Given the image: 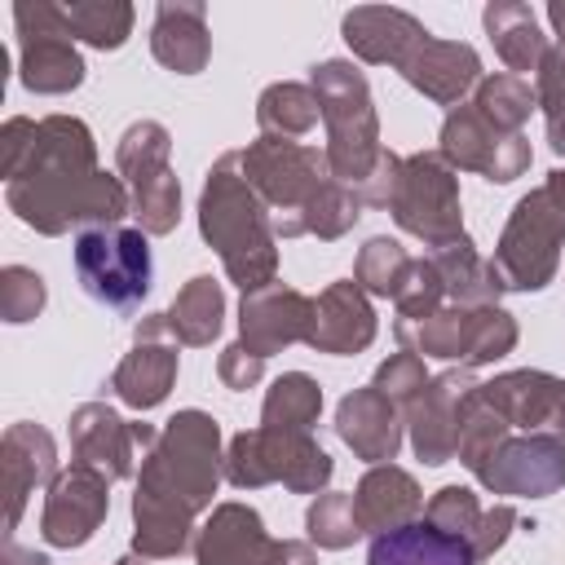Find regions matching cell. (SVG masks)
I'll return each mask as SVG.
<instances>
[{
  "label": "cell",
  "instance_id": "cell-1",
  "mask_svg": "<svg viewBox=\"0 0 565 565\" xmlns=\"http://www.w3.org/2000/svg\"><path fill=\"white\" fill-rule=\"evenodd\" d=\"M0 163L9 181V212L35 234L57 238L66 230L119 225V216L132 212L124 177L97 168V141L88 124L75 115L4 119Z\"/></svg>",
  "mask_w": 565,
  "mask_h": 565
},
{
  "label": "cell",
  "instance_id": "cell-2",
  "mask_svg": "<svg viewBox=\"0 0 565 565\" xmlns=\"http://www.w3.org/2000/svg\"><path fill=\"white\" fill-rule=\"evenodd\" d=\"M225 477L221 424L207 411H177L154 450L141 459L132 490V552L146 561H168L190 547L194 516L212 508Z\"/></svg>",
  "mask_w": 565,
  "mask_h": 565
},
{
  "label": "cell",
  "instance_id": "cell-3",
  "mask_svg": "<svg viewBox=\"0 0 565 565\" xmlns=\"http://www.w3.org/2000/svg\"><path fill=\"white\" fill-rule=\"evenodd\" d=\"M199 234L207 247H216L230 282L243 291L269 287L278 274V234L265 199L247 185L238 168V150L221 154L207 168L203 194H199Z\"/></svg>",
  "mask_w": 565,
  "mask_h": 565
},
{
  "label": "cell",
  "instance_id": "cell-4",
  "mask_svg": "<svg viewBox=\"0 0 565 565\" xmlns=\"http://www.w3.org/2000/svg\"><path fill=\"white\" fill-rule=\"evenodd\" d=\"M309 88L318 97V110H322V124H327V168L340 185H362L375 168V159L384 154L380 146V115H375V102H371V84L366 75L344 62V57H327L313 66L309 75Z\"/></svg>",
  "mask_w": 565,
  "mask_h": 565
},
{
  "label": "cell",
  "instance_id": "cell-5",
  "mask_svg": "<svg viewBox=\"0 0 565 565\" xmlns=\"http://www.w3.org/2000/svg\"><path fill=\"white\" fill-rule=\"evenodd\" d=\"M238 168H243L247 185L265 199V207L274 216V234L300 238L305 207L331 181L327 154L318 146H305V141L256 137V141H247V150H238Z\"/></svg>",
  "mask_w": 565,
  "mask_h": 565
},
{
  "label": "cell",
  "instance_id": "cell-6",
  "mask_svg": "<svg viewBox=\"0 0 565 565\" xmlns=\"http://www.w3.org/2000/svg\"><path fill=\"white\" fill-rule=\"evenodd\" d=\"M335 463L309 433L287 428H243L225 446V481L238 490H260L269 481H282L291 494H318L327 490Z\"/></svg>",
  "mask_w": 565,
  "mask_h": 565
},
{
  "label": "cell",
  "instance_id": "cell-7",
  "mask_svg": "<svg viewBox=\"0 0 565 565\" xmlns=\"http://www.w3.org/2000/svg\"><path fill=\"white\" fill-rule=\"evenodd\" d=\"M561 247H565V207L547 185H539L516 199L490 265L503 291H543L556 278Z\"/></svg>",
  "mask_w": 565,
  "mask_h": 565
},
{
  "label": "cell",
  "instance_id": "cell-8",
  "mask_svg": "<svg viewBox=\"0 0 565 565\" xmlns=\"http://www.w3.org/2000/svg\"><path fill=\"white\" fill-rule=\"evenodd\" d=\"M388 212L406 234H415L433 252L468 234L463 203H459V177L437 150H419L402 159V177H397Z\"/></svg>",
  "mask_w": 565,
  "mask_h": 565
},
{
  "label": "cell",
  "instance_id": "cell-9",
  "mask_svg": "<svg viewBox=\"0 0 565 565\" xmlns=\"http://www.w3.org/2000/svg\"><path fill=\"white\" fill-rule=\"evenodd\" d=\"M150 234L124 230V225H97L75 234V274L79 287L110 305V309H137L150 291L154 260H150Z\"/></svg>",
  "mask_w": 565,
  "mask_h": 565
},
{
  "label": "cell",
  "instance_id": "cell-10",
  "mask_svg": "<svg viewBox=\"0 0 565 565\" xmlns=\"http://www.w3.org/2000/svg\"><path fill=\"white\" fill-rule=\"evenodd\" d=\"M13 26H18V75L31 93L57 97L84 84V57L75 49L62 4L22 0L13 4Z\"/></svg>",
  "mask_w": 565,
  "mask_h": 565
},
{
  "label": "cell",
  "instance_id": "cell-11",
  "mask_svg": "<svg viewBox=\"0 0 565 565\" xmlns=\"http://www.w3.org/2000/svg\"><path fill=\"white\" fill-rule=\"evenodd\" d=\"M437 154H441L455 172H481V177L494 181V185L516 181V177L530 168V159H534L525 132H503V128H494L472 102L455 106V110L441 119Z\"/></svg>",
  "mask_w": 565,
  "mask_h": 565
},
{
  "label": "cell",
  "instance_id": "cell-12",
  "mask_svg": "<svg viewBox=\"0 0 565 565\" xmlns=\"http://www.w3.org/2000/svg\"><path fill=\"white\" fill-rule=\"evenodd\" d=\"M490 494L508 499H547L565 486V441L556 433H512L477 472Z\"/></svg>",
  "mask_w": 565,
  "mask_h": 565
},
{
  "label": "cell",
  "instance_id": "cell-13",
  "mask_svg": "<svg viewBox=\"0 0 565 565\" xmlns=\"http://www.w3.org/2000/svg\"><path fill=\"white\" fill-rule=\"evenodd\" d=\"M159 433L154 424H128L106 402H84L71 411V455L75 463H88L106 472L110 481L132 477L137 463L154 450Z\"/></svg>",
  "mask_w": 565,
  "mask_h": 565
},
{
  "label": "cell",
  "instance_id": "cell-14",
  "mask_svg": "<svg viewBox=\"0 0 565 565\" xmlns=\"http://www.w3.org/2000/svg\"><path fill=\"white\" fill-rule=\"evenodd\" d=\"M177 335H172V322L168 313H146L137 327H132V349L124 353V362L115 366L110 375V388L124 406L132 411H150L159 406L172 384H177V366H181V353H177Z\"/></svg>",
  "mask_w": 565,
  "mask_h": 565
},
{
  "label": "cell",
  "instance_id": "cell-15",
  "mask_svg": "<svg viewBox=\"0 0 565 565\" xmlns=\"http://www.w3.org/2000/svg\"><path fill=\"white\" fill-rule=\"evenodd\" d=\"M106 512H110V477L88 463H71L57 472V481L44 494L40 534L49 547H84L106 521Z\"/></svg>",
  "mask_w": 565,
  "mask_h": 565
},
{
  "label": "cell",
  "instance_id": "cell-16",
  "mask_svg": "<svg viewBox=\"0 0 565 565\" xmlns=\"http://www.w3.org/2000/svg\"><path fill=\"white\" fill-rule=\"evenodd\" d=\"M477 388L472 371L468 366H450L441 375H433L424 384V393L402 406V419H406V433H411V446L424 463H450L455 459V437H459V411H463V397Z\"/></svg>",
  "mask_w": 565,
  "mask_h": 565
},
{
  "label": "cell",
  "instance_id": "cell-17",
  "mask_svg": "<svg viewBox=\"0 0 565 565\" xmlns=\"http://www.w3.org/2000/svg\"><path fill=\"white\" fill-rule=\"evenodd\" d=\"M309 318H313V296L274 278L269 287L243 291V300H238V340L252 353L274 358L287 344L309 335Z\"/></svg>",
  "mask_w": 565,
  "mask_h": 565
},
{
  "label": "cell",
  "instance_id": "cell-18",
  "mask_svg": "<svg viewBox=\"0 0 565 565\" xmlns=\"http://www.w3.org/2000/svg\"><path fill=\"white\" fill-rule=\"evenodd\" d=\"M0 472H4V539H13L22 508L31 499L35 486H53L57 481V441L49 428L18 419L4 428L0 441Z\"/></svg>",
  "mask_w": 565,
  "mask_h": 565
},
{
  "label": "cell",
  "instance_id": "cell-19",
  "mask_svg": "<svg viewBox=\"0 0 565 565\" xmlns=\"http://www.w3.org/2000/svg\"><path fill=\"white\" fill-rule=\"evenodd\" d=\"M402 79L411 88H419L428 102L437 106H463V97L481 84V57L472 44L463 40H437V35H424L402 62H397Z\"/></svg>",
  "mask_w": 565,
  "mask_h": 565
},
{
  "label": "cell",
  "instance_id": "cell-20",
  "mask_svg": "<svg viewBox=\"0 0 565 565\" xmlns=\"http://www.w3.org/2000/svg\"><path fill=\"white\" fill-rule=\"evenodd\" d=\"M278 539L247 503H216L194 534V565H278Z\"/></svg>",
  "mask_w": 565,
  "mask_h": 565
},
{
  "label": "cell",
  "instance_id": "cell-21",
  "mask_svg": "<svg viewBox=\"0 0 565 565\" xmlns=\"http://www.w3.org/2000/svg\"><path fill=\"white\" fill-rule=\"evenodd\" d=\"M375 331H380V322H375L371 296L349 278V282H327L313 296V318H309L305 344L318 353L349 358V353H362L375 340Z\"/></svg>",
  "mask_w": 565,
  "mask_h": 565
},
{
  "label": "cell",
  "instance_id": "cell-22",
  "mask_svg": "<svg viewBox=\"0 0 565 565\" xmlns=\"http://www.w3.org/2000/svg\"><path fill=\"white\" fill-rule=\"evenodd\" d=\"M335 433L340 441L366 459V463H393L397 450H402V433H406V419H402V406L393 397H384L375 384L366 388H353L340 397L335 406Z\"/></svg>",
  "mask_w": 565,
  "mask_h": 565
},
{
  "label": "cell",
  "instance_id": "cell-23",
  "mask_svg": "<svg viewBox=\"0 0 565 565\" xmlns=\"http://www.w3.org/2000/svg\"><path fill=\"white\" fill-rule=\"evenodd\" d=\"M353 512H358V525L362 534H388V530H402L411 521H419L424 512V490L419 481L397 468V463H371L353 490Z\"/></svg>",
  "mask_w": 565,
  "mask_h": 565
},
{
  "label": "cell",
  "instance_id": "cell-24",
  "mask_svg": "<svg viewBox=\"0 0 565 565\" xmlns=\"http://www.w3.org/2000/svg\"><path fill=\"white\" fill-rule=\"evenodd\" d=\"M340 31H344V44L353 49V57H362L371 66H397L428 35V26L415 13L388 9V4H358V9H349Z\"/></svg>",
  "mask_w": 565,
  "mask_h": 565
},
{
  "label": "cell",
  "instance_id": "cell-25",
  "mask_svg": "<svg viewBox=\"0 0 565 565\" xmlns=\"http://www.w3.org/2000/svg\"><path fill=\"white\" fill-rule=\"evenodd\" d=\"M150 53L177 75H199L212 57L207 9L199 0H163L150 22Z\"/></svg>",
  "mask_w": 565,
  "mask_h": 565
},
{
  "label": "cell",
  "instance_id": "cell-26",
  "mask_svg": "<svg viewBox=\"0 0 565 565\" xmlns=\"http://www.w3.org/2000/svg\"><path fill=\"white\" fill-rule=\"evenodd\" d=\"M561 375L552 371H534V366H521V371H503L494 380L481 384V397L508 419V428H521V433H543L552 424V411L561 402Z\"/></svg>",
  "mask_w": 565,
  "mask_h": 565
},
{
  "label": "cell",
  "instance_id": "cell-27",
  "mask_svg": "<svg viewBox=\"0 0 565 565\" xmlns=\"http://www.w3.org/2000/svg\"><path fill=\"white\" fill-rule=\"evenodd\" d=\"M366 565H477V556L468 539H455L419 516L402 530L375 534L366 547Z\"/></svg>",
  "mask_w": 565,
  "mask_h": 565
},
{
  "label": "cell",
  "instance_id": "cell-28",
  "mask_svg": "<svg viewBox=\"0 0 565 565\" xmlns=\"http://www.w3.org/2000/svg\"><path fill=\"white\" fill-rule=\"evenodd\" d=\"M481 22H486V35H490L494 53L503 57L508 75H521V79H525V71H539L543 53L552 49L530 4H516V0H490V4L481 9Z\"/></svg>",
  "mask_w": 565,
  "mask_h": 565
},
{
  "label": "cell",
  "instance_id": "cell-29",
  "mask_svg": "<svg viewBox=\"0 0 565 565\" xmlns=\"http://www.w3.org/2000/svg\"><path fill=\"white\" fill-rule=\"evenodd\" d=\"M472 322H477V309L441 305L437 313H428L419 322L397 318L393 322V335L411 353H424V358H441V362H459L463 366L468 362V349H472Z\"/></svg>",
  "mask_w": 565,
  "mask_h": 565
},
{
  "label": "cell",
  "instance_id": "cell-30",
  "mask_svg": "<svg viewBox=\"0 0 565 565\" xmlns=\"http://www.w3.org/2000/svg\"><path fill=\"white\" fill-rule=\"evenodd\" d=\"M433 265L441 269V282H446V305H463V309H486V305H499L503 296V282L494 274L490 260L477 256L472 238L463 234L459 243H446L437 252H428Z\"/></svg>",
  "mask_w": 565,
  "mask_h": 565
},
{
  "label": "cell",
  "instance_id": "cell-31",
  "mask_svg": "<svg viewBox=\"0 0 565 565\" xmlns=\"http://www.w3.org/2000/svg\"><path fill=\"white\" fill-rule=\"evenodd\" d=\"M168 154H172V137H168V128L159 119L128 124L124 137H119V146H115V168H119L128 194H141L146 185L163 181L172 172Z\"/></svg>",
  "mask_w": 565,
  "mask_h": 565
},
{
  "label": "cell",
  "instance_id": "cell-32",
  "mask_svg": "<svg viewBox=\"0 0 565 565\" xmlns=\"http://www.w3.org/2000/svg\"><path fill=\"white\" fill-rule=\"evenodd\" d=\"M168 322H172V335L190 349L199 344H212L221 335V322H225V291L212 274H194L168 305Z\"/></svg>",
  "mask_w": 565,
  "mask_h": 565
},
{
  "label": "cell",
  "instance_id": "cell-33",
  "mask_svg": "<svg viewBox=\"0 0 565 565\" xmlns=\"http://www.w3.org/2000/svg\"><path fill=\"white\" fill-rule=\"evenodd\" d=\"M322 119L318 110V97L309 84H296V79H278L269 84L260 97H256V124H260V137H305L313 124Z\"/></svg>",
  "mask_w": 565,
  "mask_h": 565
},
{
  "label": "cell",
  "instance_id": "cell-34",
  "mask_svg": "<svg viewBox=\"0 0 565 565\" xmlns=\"http://www.w3.org/2000/svg\"><path fill=\"white\" fill-rule=\"evenodd\" d=\"M322 415V388L305 371H287L265 388L260 402V424L265 428H287V433H309Z\"/></svg>",
  "mask_w": 565,
  "mask_h": 565
},
{
  "label": "cell",
  "instance_id": "cell-35",
  "mask_svg": "<svg viewBox=\"0 0 565 565\" xmlns=\"http://www.w3.org/2000/svg\"><path fill=\"white\" fill-rule=\"evenodd\" d=\"M512 437V428H508V419L481 397V384L463 397V411H459V437H455V459L468 468V472H477L503 441Z\"/></svg>",
  "mask_w": 565,
  "mask_h": 565
},
{
  "label": "cell",
  "instance_id": "cell-36",
  "mask_svg": "<svg viewBox=\"0 0 565 565\" xmlns=\"http://www.w3.org/2000/svg\"><path fill=\"white\" fill-rule=\"evenodd\" d=\"M66 9V22H71V35L93 44V49H124V40L132 35V4L128 0H71L62 4Z\"/></svg>",
  "mask_w": 565,
  "mask_h": 565
},
{
  "label": "cell",
  "instance_id": "cell-37",
  "mask_svg": "<svg viewBox=\"0 0 565 565\" xmlns=\"http://www.w3.org/2000/svg\"><path fill=\"white\" fill-rule=\"evenodd\" d=\"M472 106H477L494 128H503V132H521L525 119L539 110V93L530 88V79L503 71V75H481Z\"/></svg>",
  "mask_w": 565,
  "mask_h": 565
},
{
  "label": "cell",
  "instance_id": "cell-38",
  "mask_svg": "<svg viewBox=\"0 0 565 565\" xmlns=\"http://www.w3.org/2000/svg\"><path fill=\"white\" fill-rule=\"evenodd\" d=\"M305 530H309V543L327 547V552H344L362 539V525H358V512H353V490H322L309 512H305Z\"/></svg>",
  "mask_w": 565,
  "mask_h": 565
},
{
  "label": "cell",
  "instance_id": "cell-39",
  "mask_svg": "<svg viewBox=\"0 0 565 565\" xmlns=\"http://www.w3.org/2000/svg\"><path fill=\"white\" fill-rule=\"evenodd\" d=\"M411 260H415V256H406V247H402L397 238L375 234V238L362 243V252H358V260H353V282H358L366 296H393V291L402 287Z\"/></svg>",
  "mask_w": 565,
  "mask_h": 565
},
{
  "label": "cell",
  "instance_id": "cell-40",
  "mask_svg": "<svg viewBox=\"0 0 565 565\" xmlns=\"http://www.w3.org/2000/svg\"><path fill=\"white\" fill-rule=\"evenodd\" d=\"M362 194L353 190V185H340L335 177L313 194V203L305 207V216H300V234H313V238H340V234H349L353 225H358V216H362Z\"/></svg>",
  "mask_w": 565,
  "mask_h": 565
},
{
  "label": "cell",
  "instance_id": "cell-41",
  "mask_svg": "<svg viewBox=\"0 0 565 565\" xmlns=\"http://www.w3.org/2000/svg\"><path fill=\"white\" fill-rule=\"evenodd\" d=\"M534 93H539V110L547 119V141L552 150L565 159V44H552L534 71Z\"/></svg>",
  "mask_w": 565,
  "mask_h": 565
},
{
  "label": "cell",
  "instance_id": "cell-42",
  "mask_svg": "<svg viewBox=\"0 0 565 565\" xmlns=\"http://www.w3.org/2000/svg\"><path fill=\"white\" fill-rule=\"evenodd\" d=\"M393 305H397V318H406V322H419L446 305V282H441V269L433 265V256L411 260L402 287L393 291Z\"/></svg>",
  "mask_w": 565,
  "mask_h": 565
},
{
  "label": "cell",
  "instance_id": "cell-43",
  "mask_svg": "<svg viewBox=\"0 0 565 565\" xmlns=\"http://www.w3.org/2000/svg\"><path fill=\"white\" fill-rule=\"evenodd\" d=\"M516 318L508 313V309H499V305H486V309H477V322H472V349H468V371L472 366H486V362H499V358H508L512 349H516Z\"/></svg>",
  "mask_w": 565,
  "mask_h": 565
},
{
  "label": "cell",
  "instance_id": "cell-44",
  "mask_svg": "<svg viewBox=\"0 0 565 565\" xmlns=\"http://www.w3.org/2000/svg\"><path fill=\"white\" fill-rule=\"evenodd\" d=\"M481 512L486 508L477 503V494L468 486H441L424 503V521L437 525V530H446V534H455V539H472L477 525H481Z\"/></svg>",
  "mask_w": 565,
  "mask_h": 565
},
{
  "label": "cell",
  "instance_id": "cell-45",
  "mask_svg": "<svg viewBox=\"0 0 565 565\" xmlns=\"http://www.w3.org/2000/svg\"><path fill=\"white\" fill-rule=\"evenodd\" d=\"M132 216H137V230L141 234H172L177 221H181V181L177 172H168L163 181L146 185L141 194H132Z\"/></svg>",
  "mask_w": 565,
  "mask_h": 565
},
{
  "label": "cell",
  "instance_id": "cell-46",
  "mask_svg": "<svg viewBox=\"0 0 565 565\" xmlns=\"http://www.w3.org/2000/svg\"><path fill=\"white\" fill-rule=\"evenodd\" d=\"M49 291H44V278L31 269V265H4L0 269V318L4 322H31L40 309H44Z\"/></svg>",
  "mask_w": 565,
  "mask_h": 565
},
{
  "label": "cell",
  "instance_id": "cell-47",
  "mask_svg": "<svg viewBox=\"0 0 565 565\" xmlns=\"http://www.w3.org/2000/svg\"><path fill=\"white\" fill-rule=\"evenodd\" d=\"M428 380H433V375H428L424 358L411 353V349H402V353H388V358L375 366V380H371V384H375L384 397H393L397 406H411V402L424 393Z\"/></svg>",
  "mask_w": 565,
  "mask_h": 565
},
{
  "label": "cell",
  "instance_id": "cell-48",
  "mask_svg": "<svg viewBox=\"0 0 565 565\" xmlns=\"http://www.w3.org/2000/svg\"><path fill=\"white\" fill-rule=\"evenodd\" d=\"M216 375H221V384H225V388L247 393V388H256V384H260V375H265V358H260V353H252L243 340H234V344H225V349H221V358H216Z\"/></svg>",
  "mask_w": 565,
  "mask_h": 565
},
{
  "label": "cell",
  "instance_id": "cell-49",
  "mask_svg": "<svg viewBox=\"0 0 565 565\" xmlns=\"http://www.w3.org/2000/svg\"><path fill=\"white\" fill-rule=\"evenodd\" d=\"M512 530H516V508H512V503H494V508H486L477 534L468 539V543H472V556H477V561L494 556V552L508 543Z\"/></svg>",
  "mask_w": 565,
  "mask_h": 565
},
{
  "label": "cell",
  "instance_id": "cell-50",
  "mask_svg": "<svg viewBox=\"0 0 565 565\" xmlns=\"http://www.w3.org/2000/svg\"><path fill=\"white\" fill-rule=\"evenodd\" d=\"M397 177H402V154L384 150V154L375 159L371 177L358 185L362 203H366V207H388V203H393V190H397Z\"/></svg>",
  "mask_w": 565,
  "mask_h": 565
},
{
  "label": "cell",
  "instance_id": "cell-51",
  "mask_svg": "<svg viewBox=\"0 0 565 565\" xmlns=\"http://www.w3.org/2000/svg\"><path fill=\"white\" fill-rule=\"evenodd\" d=\"M278 565H318V552H313V543H305V539H282Z\"/></svg>",
  "mask_w": 565,
  "mask_h": 565
},
{
  "label": "cell",
  "instance_id": "cell-52",
  "mask_svg": "<svg viewBox=\"0 0 565 565\" xmlns=\"http://www.w3.org/2000/svg\"><path fill=\"white\" fill-rule=\"evenodd\" d=\"M4 561H9V565H49L44 552H35V547H18L13 539H4Z\"/></svg>",
  "mask_w": 565,
  "mask_h": 565
},
{
  "label": "cell",
  "instance_id": "cell-53",
  "mask_svg": "<svg viewBox=\"0 0 565 565\" xmlns=\"http://www.w3.org/2000/svg\"><path fill=\"white\" fill-rule=\"evenodd\" d=\"M547 22H552V31H556V44H565V0H552V4H547Z\"/></svg>",
  "mask_w": 565,
  "mask_h": 565
},
{
  "label": "cell",
  "instance_id": "cell-54",
  "mask_svg": "<svg viewBox=\"0 0 565 565\" xmlns=\"http://www.w3.org/2000/svg\"><path fill=\"white\" fill-rule=\"evenodd\" d=\"M547 433H556V437L565 441V384H561V402H556V411H552V424H547Z\"/></svg>",
  "mask_w": 565,
  "mask_h": 565
},
{
  "label": "cell",
  "instance_id": "cell-55",
  "mask_svg": "<svg viewBox=\"0 0 565 565\" xmlns=\"http://www.w3.org/2000/svg\"><path fill=\"white\" fill-rule=\"evenodd\" d=\"M552 194H556V203L565 207V168H556V172H547V181H543Z\"/></svg>",
  "mask_w": 565,
  "mask_h": 565
},
{
  "label": "cell",
  "instance_id": "cell-56",
  "mask_svg": "<svg viewBox=\"0 0 565 565\" xmlns=\"http://www.w3.org/2000/svg\"><path fill=\"white\" fill-rule=\"evenodd\" d=\"M115 565H150V561H146V556H137V552H128V556H119Z\"/></svg>",
  "mask_w": 565,
  "mask_h": 565
}]
</instances>
